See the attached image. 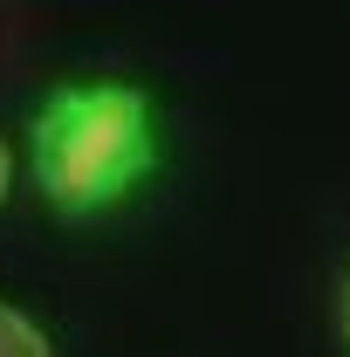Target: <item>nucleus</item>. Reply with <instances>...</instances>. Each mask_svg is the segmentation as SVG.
<instances>
[{"instance_id": "f257e3e1", "label": "nucleus", "mask_w": 350, "mask_h": 357, "mask_svg": "<svg viewBox=\"0 0 350 357\" xmlns=\"http://www.w3.org/2000/svg\"><path fill=\"white\" fill-rule=\"evenodd\" d=\"M158 103L137 83H62L28 124V165L62 220L117 213L158 172Z\"/></svg>"}, {"instance_id": "f03ea898", "label": "nucleus", "mask_w": 350, "mask_h": 357, "mask_svg": "<svg viewBox=\"0 0 350 357\" xmlns=\"http://www.w3.org/2000/svg\"><path fill=\"white\" fill-rule=\"evenodd\" d=\"M0 357H55V337L21 303H0Z\"/></svg>"}, {"instance_id": "7ed1b4c3", "label": "nucleus", "mask_w": 350, "mask_h": 357, "mask_svg": "<svg viewBox=\"0 0 350 357\" xmlns=\"http://www.w3.org/2000/svg\"><path fill=\"white\" fill-rule=\"evenodd\" d=\"M337 330H344V351H350V268H344V289H337Z\"/></svg>"}, {"instance_id": "20e7f679", "label": "nucleus", "mask_w": 350, "mask_h": 357, "mask_svg": "<svg viewBox=\"0 0 350 357\" xmlns=\"http://www.w3.org/2000/svg\"><path fill=\"white\" fill-rule=\"evenodd\" d=\"M7 192H14V151H7V137H0V206H7Z\"/></svg>"}]
</instances>
